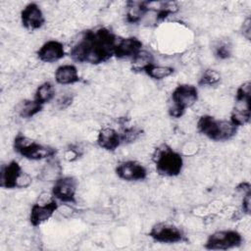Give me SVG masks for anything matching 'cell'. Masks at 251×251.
I'll use <instances>...</instances> for the list:
<instances>
[{
	"instance_id": "d4e9b609",
	"label": "cell",
	"mask_w": 251,
	"mask_h": 251,
	"mask_svg": "<svg viewBox=\"0 0 251 251\" xmlns=\"http://www.w3.org/2000/svg\"><path fill=\"white\" fill-rule=\"evenodd\" d=\"M121 138L123 144H130L139 139L143 133V130L138 126H128L124 128L121 132Z\"/></svg>"
},
{
	"instance_id": "f1b7e54d",
	"label": "cell",
	"mask_w": 251,
	"mask_h": 251,
	"mask_svg": "<svg viewBox=\"0 0 251 251\" xmlns=\"http://www.w3.org/2000/svg\"><path fill=\"white\" fill-rule=\"evenodd\" d=\"M251 211V191L243 194L241 200V213L243 215H250Z\"/></svg>"
},
{
	"instance_id": "5bb4252c",
	"label": "cell",
	"mask_w": 251,
	"mask_h": 251,
	"mask_svg": "<svg viewBox=\"0 0 251 251\" xmlns=\"http://www.w3.org/2000/svg\"><path fill=\"white\" fill-rule=\"evenodd\" d=\"M142 41L135 36L120 37L115 48V58L117 59H131L143 49Z\"/></svg>"
},
{
	"instance_id": "8fae6325",
	"label": "cell",
	"mask_w": 251,
	"mask_h": 251,
	"mask_svg": "<svg viewBox=\"0 0 251 251\" xmlns=\"http://www.w3.org/2000/svg\"><path fill=\"white\" fill-rule=\"evenodd\" d=\"M115 173L120 179L126 181H141L146 179L148 176L146 167L135 160L121 162L115 168Z\"/></svg>"
},
{
	"instance_id": "ffe728a7",
	"label": "cell",
	"mask_w": 251,
	"mask_h": 251,
	"mask_svg": "<svg viewBox=\"0 0 251 251\" xmlns=\"http://www.w3.org/2000/svg\"><path fill=\"white\" fill-rule=\"evenodd\" d=\"M43 107V105H41L34 99H25L19 103L17 107V112L21 118L30 119L40 113Z\"/></svg>"
},
{
	"instance_id": "30bf717a",
	"label": "cell",
	"mask_w": 251,
	"mask_h": 251,
	"mask_svg": "<svg viewBox=\"0 0 251 251\" xmlns=\"http://www.w3.org/2000/svg\"><path fill=\"white\" fill-rule=\"evenodd\" d=\"M59 207L58 201L53 196H51L48 200H38L37 202L33 203L28 217L30 225L36 227L49 221L59 210Z\"/></svg>"
},
{
	"instance_id": "3957f363",
	"label": "cell",
	"mask_w": 251,
	"mask_h": 251,
	"mask_svg": "<svg viewBox=\"0 0 251 251\" xmlns=\"http://www.w3.org/2000/svg\"><path fill=\"white\" fill-rule=\"evenodd\" d=\"M197 130L213 141H226L235 136L238 127L229 120H219L211 115H202L196 124Z\"/></svg>"
},
{
	"instance_id": "5b68a950",
	"label": "cell",
	"mask_w": 251,
	"mask_h": 251,
	"mask_svg": "<svg viewBox=\"0 0 251 251\" xmlns=\"http://www.w3.org/2000/svg\"><path fill=\"white\" fill-rule=\"evenodd\" d=\"M13 148L20 156L30 161L49 160L54 158L57 154L56 148L41 144L24 133H18L15 136L13 140Z\"/></svg>"
},
{
	"instance_id": "7a4b0ae2",
	"label": "cell",
	"mask_w": 251,
	"mask_h": 251,
	"mask_svg": "<svg viewBox=\"0 0 251 251\" xmlns=\"http://www.w3.org/2000/svg\"><path fill=\"white\" fill-rule=\"evenodd\" d=\"M152 162L154 163L157 174L166 177L177 176L181 173L184 165L182 155L166 143L154 149Z\"/></svg>"
},
{
	"instance_id": "f546056e",
	"label": "cell",
	"mask_w": 251,
	"mask_h": 251,
	"mask_svg": "<svg viewBox=\"0 0 251 251\" xmlns=\"http://www.w3.org/2000/svg\"><path fill=\"white\" fill-rule=\"evenodd\" d=\"M241 33L247 40L251 38V19L247 17L241 25Z\"/></svg>"
},
{
	"instance_id": "52a82bcc",
	"label": "cell",
	"mask_w": 251,
	"mask_h": 251,
	"mask_svg": "<svg viewBox=\"0 0 251 251\" xmlns=\"http://www.w3.org/2000/svg\"><path fill=\"white\" fill-rule=\"evenodd\" d=\"M149 237L158 243L176 244L186 241L187 238L178 226L167 222H158L154 224L149 232Z\"/></svg>"
},
{
	"instance_id": "ac0fdd59",
	"label": "cell",
	"mask_w": 251,
	"mask_h": 251,
	"mask_svg": "<svg viewBox=\"0 0 251 251\" xmlns=\"http://www.w3.org/2000/svg\"><path fill=\"white\" fill-rule=\"evenodd\" d=\"M145 1H127L126 3V21L128 24H138L147 15Z\"/></svg>"
},
{
	"instance_id": "484cf974",
	"label": "cell",
	"mask_w": 251,
	"mask_h": 251,
	"mask_svg": "<svg viewBox=\"0 0 251 251\" xmlns=\"http://www.w3.org/2000/svg\"><path fill=\"white\" fill-rule=\"evenodd\" d=\"M214 54L215 57L219 60H226L230 58L232 54L230 44L227 42H220L218 45L215 46Z\"/></svg>"
},
{
	"instance_id": "9c48e42d",
	"label": "cell",
	"mask_w": 251,
	"mask_h": 251,
	"mask_svg": "<svg viewBox=\"0 0 251 251\" xmlns=\"http://www.w3.org/2000/svg\"><path fill=\"white\" fill-rule=\"evenodd\" d=\"M77 180L72 176H61L54 180L51 195L59 202L65 204L76 203Z\"/></svg>"
},
{
	"instance_id": "9a60e30c",
	"label": "cell",
	"mask_w": 251,
	"mask_h": 251,
	"mask_svg": "<svg viewBox=\"0 0 251 251\" xmlns=\"http://www.w3.org/2000/svg\"><path fill=\"white\" fill-rule=\"evenodd\" d=\"M96 143L100 148L109 152L115 151L123 144L120 131L111 126L102 127L98 131Z\"/></svg>"
},
{
	"instance_id": "d6986e66",
	"label": "cell",
	"mask_w": 251,
	"mask_h": 251,
	"mask_svg": "<svg viewBox=\"0 0 251 251\" xmlns=\"http://www.w3.org/2000/svg\"><path fill=\"white\" fill-rule=\"evenodd\" d=\"M154 63L155 61L153 54L145 49H141L133 58L130 59L131 70L138 73H144V71Z\"/></svg>"
},
{
	"instance_id": "603a6c76",
	"label": "cell",
	"mask_w": 251,
	"mask_h": 251,
	"mask_svg": "<svg viewBox=\"0 0 251 251\" xmlns=\"http://www.w3.org/2000/svg\"><path fill=\"white\" fill-rule=\"evenodd\" d=\"M54 158H51L48 160L45 168L41 172V176L44 179L47 178V179H52L54 181L59 176H61V172H62L61 166L57 161L53 160Z\"/></svg>"
},
{
	"instance_id": "7c38bea8",
	"label": "cell",
	"mask_w": 251,
	"mask_h": 251,
	"mask_svg": "<svg viewBox=\"0 0 251 251\" xmlns=\"http://www.w3.org/2000/svg\"><path fill=\"white\" fill-rule=\"evenodd\" d=\"M20 19L22 25L27 30H36L45 24V17L40 6L35 2L26 4L21 11Z\"/></svg>"
},
{
	"instance_id": "e0dca14e",
	"label": "cell",
	"mask_w": 251,
	"mask_h": 251,
	"mask_svg": "<svg viewBox=\"0 0 251 251\" xmlns=\"http://www.w3.org/2000/svg\"><path fill=\"white\" fill-rule=\"evenodd\" d=\"M54 78L61 85H71L80 81L78 70L74 64L60 65L54 73Z\"/></svg>"
},
{
	"instance_id": "6da1fadb",
	"label": "cell",
	"mask_w": 251,
	"mask_h": 251,
	"mask_svg": "<svg viewBox=\"0 0 251 251\" xmlns=\"http://www.w3.org/2000/svg\"><path fill=\"white\" fill-rule=\"evenodd\" d=\"M120 37L110 28L101 26L82 31L70 50L73 61L81 64L99 65L115 56Z\"/></svg>"
},
{
	"instance_id": "ba28073f",
	"label": "cell",
	"mask_w": 251,
	"mask_h": 251,
	"mask_svg": "<svg viewBox=\"0 0 251 251\" xmlns=\"http://www.w3.org/2000/svg\"><path fill=\"white\" fill-rule=\"evenodd\" d=\"M243 243V237L235 229H223L211 233L204 244L208 250H228L239 247Z\"/></svg>"
},
{
	"instance_id": "277c9868",
	"label": "cell",
	"mask_w": 251,
	"mask_h": 251,
	"mask_svg": "<svg viewBox=\"0 0 251 251\" xmlns=\"http://www.w3.org/2000/svg\"><path fill=\"white\" fill-rule=\"evenodd\" d=\"M198 88L193 84L181 83L176 85L171 93L168 114L172 118H181L188 108H191L198 100Z\"/></svg>"
},
{
	"instance_id": "cb8c5ba5",
	"label": "cell",
	"mask_w": 251,
	"mask_h": 251,
	"mask_svg": "<svg viewBox=\"0 0 251 251\" xmlns=\"http://www.w3.org/2000/svg\"><path fill=\"white\" fill-rule=\"evenodd\" d=\"M221 81V74L214 69L205 70L198 79V84L202 86L216 85Z\"/></svg>"
},
{
	"instance_id": "4fadbf2b",
	"label": "cell",
	"mask_w": 251,
	"mask_h": 251,
	"mask_svg": "<svg viewBox=\"0 0 251 251\" xmlns=\"http://www.w3.org/2000/svg\"><path fill=\"white\" fill-rule=\"evenodd\" d=\"M66 55L64 44L56 39L47 40L36 51L39 61L44 63H55L63 59Z\"/></svg>"
},
{
	"instance_id": "8992f818",
	"label": "cell",
	"mask_w": 251,
	"mask_h": 251,
	"mask_svg": "<svg viewBox=\"0 0 251 251\" xmlns=\"http://www.w3.org/2000/svg\"><path fill=\"white\" fill-rule=\"evenodd\" d=\"M32 183V177L25 173L16 160L3 164L0 169V187L4 189L26 188Z\"/></svg>"
},
{
	"instance_id": "4dcf8cb0",
	"label": "cell",
	"mask_w": 251,
	"mask_h": 251,
	"mask_svg": "<svg viewBox=\"0 0 251 251\" xmlns=\"http://www.w3.org/2000/svg\"><path fill=\"white\" fill-rule=\"evenodd\" d=\"M235 189H236V191L240 192V193L243 195V194H245V193L251 191V184H250L249 181H245V180H244V181L239 182V183L237 184V186L235 187Z\"/></svg>"
},
{
	"instance_id": "44dd1931",
	"label": "cell",
	"mask_w": 251,
	"mask_h": 251,
	"mask_svg": "<svg viewBox=\"0 0 251 251\" xmlns=\"http://www.w3.org/2000/svg\"><path fill=\"white\" fill-rule=\"evenodd\" d=\"M56 94L55 86L50 81H44L41 84H39L34 92L33 99L36 100L41 105H45L49 102H51Z\"/></svg>"
},
{
	"instance_id": "4316f807",
	"label": "cell",
	"mask_w": 251,
	"mask_h": 251,
	"mask_svg": "<svg viewBox=\"0 0 251 251\" xmlns=\"http://www.w3.org/2000/svg\"><path fill=\"white\" fill-rule=\"evenodd\" d=\"M73 101H74V96L71 93H65L57 99L56 106L59 110H65L69 106H71Z\"/></svg>"
},
{
	"instance_id": "7402d4cb",
	"label": "cell",
	"mask_w": 251,
	"mask_h": 251,
	"mask_svg": "<svg viewBox=\"0 0 251 251\" xmlns=\"http://www.w3.org/2000/svg\"><path fill=\"white\" fill-rule=\"evenodd\" d=\"M175 73V69L171 66H163L158 64H152L150 67H148L144 74L149 76L152 79L155 80H163L169 76H171Z\"/></svg>"
},
{
	"instance_id": "83f0119b",
	"label": "cell",
	"mask_w": 251,
	"mask_h": 251,
	"mask_svg": "<svg viewBox=\"0 0 251 251\" xmlns=\"http://www.w3.org/2000/svg\"><path fill=\"white\" fill-rule=\"evenodd\" d=\"M81 156V150L79 149V147L75 146V145H71L67 148L66 152H65V158L67 161L69 162H73L77 160L79 157Z\"/></svg>"
},
{
	"instance_id": "2e32d148",
	"label": "cell",
	"mask_w": 251,
	"mask_h": 251,
	"mask_svg": "<svg viewBox=\"0 0 251 251\" xmlns=\"http://www.w3.org/2000/svg\"><path fill=\"white\" fill-rule=\"evenodd\" d=\"M251 98L235 99L229 121L237 127L249 124L251 120Z\"/></svg>"
}]
</instances>
